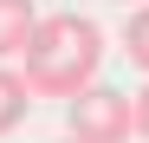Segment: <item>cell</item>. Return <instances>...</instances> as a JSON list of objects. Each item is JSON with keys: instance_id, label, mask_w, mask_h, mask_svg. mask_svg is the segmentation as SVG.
<instances>
[{"instance_id": "1", "label": "cell", "mask_w": 149, "mask_h": 143, "mask_svg": "<svg viewBox=\"0 0 149 143\" xmlns=\"http://www.w3.org/2000/svg\"><path fill=\"white\" fill-rule=\"evenodd\" d=\"M97 65H104V33L84 13H45L39 33L19 59V78L33 85V98H78L97 85Z\"/></svg>"}, {"instance_id": "2", "label": "cell", "mask_w": 149, "mask_h": 143, "mask_svg": "<svg viewBox=\"0 0 149 143\" xmlns=\"http://www.w3.org/2000/svg\"><path fill=\"white\" fill-rule=\"evenodd\" d=\"M65 111H71V137L78 143H130L136 137V98L117 91V85H91Z\"/></svg>"}, {"instance_id": "3", "label": "cell", "mask_w": 149, "mask_h": 143, "mask_svg": "<svg viewBox=\"0 0 149 143\" xmlns=\"http://www.w3.org/2000/svg\"><path fill=\"white\" fill-rule=\"evenodd\" d=\"M33 33H39V7H33V0H0V65H7V59H26Z\"/></svg>"}, {"instance_id": "4", "label": "cell", "mask_w": 149, "mask_h": 143, "mask_svg": "<svg viewBox=\"0 0 149 143\" xmlns=\"http://www.w3.org/2000/svg\"><path fill=\"white\" fill-rule=\"evenodd\" d=\"M26 111H33V85L19 78L13 65H0V137L26 124Z\"/></svg>"}, {"instance_id": "5", "label": "cell", "mask_w": 149, "mask_h": 143, "mask_svg": "<svg viewBox=\"0 0 149 143\" xmlns=\"http://www.w3.org/2000/svg\"><path fill=\"white\" fill-rule=\"evenodd\" d=\"M123 59H130L136 72H149V7H136L130 20H123Z\"/></svg>"}, {"instance_id": "6", "label": "cell", "mask_w": 149, "mask_h": 143, "mask_svg": "<svg viewBox=\"0 0 149 143\" xmlns=\"http://www.w3.org/2000/svg\"><path fill=\"white\" fill-rule=\"evenodd\" d=\"M130 98H136V137H149V85L130 91Z\"/></svg>"}, {"instance_id": "7", "label": "cell", "mask_w": 149, "mask_h": 143, "mask_svg": "<svg viewBox=\"0 0 149 143\" xmlns=\"http://www.w3.org/2000/svg\"><path fill=\"white\" fill-rule=\"evenodd\" d=\"M117 7H136V0H117Z\"/></svg>"}, {"instance_id": "8", "label": "cell", "mask_w": 149, "mask_h": 143, "mask_svg": "<svg viewBox=\"0 0 149 143\" xmlns=\"http://www.w3.org/2000/svg\"><path fill=\"white\" fill-rule=\"evenodd\" d=\"M58 143H78V137H58Z\"/></svg>"}]
</instances>
